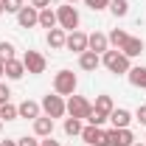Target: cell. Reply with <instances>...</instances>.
Here are the masks:
<instances>
[{"label": "cell", "mask_w": 146, "mask_h": 146, "mask_svg": "<svg viewBox=\"0 0 146 146\" xmlns=\"http://www.w3.org/2000/svg\"><path fill=\"white\" fill-rule=\"evenodd\" d=\"M101 62H104V68H107L110 73H129V56H124L118 48L115 51H104L101 54Z\"/></svg>", "instance_id": "cell-1"}, {"label": "cell", "mask_w": 146, "mask_h": 146, "mask_svg": "<svg viewBox=\"0 0 146 146\" xmlns=\"http://www.w3.org/2000/svg\"><path fill=\"white\" fill-rule=\"evenodd\" d=\"M56 23H59V28H65L68 34L79 28V11L73 9V3H65V6L56 9Z\"/></svg>", "instance_id": "cell-2"}, {"label": "cell", "mask_w": 146, "mask_h": 146, "mask_svg": "<svg viewBox=\"0 0 146 146\" xmlns=\"http://www.w3.org/2000/svg\"><path fill=\"white\" fill-rule=\"evenodd\" d=\"M54 93L56 96H73L76 93V73L73 70H59L54 76Z\"/></svg>", "instance_id": "cell-3"}, {"label": "cell", "mask_w": 146, "mask_h": 146, "mask_svg": "<svg viewBox=\"0 0 146 146\" xmlns=\"http://www.w3.org/2000/svg\"><path fill=\"white\" fill-rule=\"evenodd\" d=\"M68 112H70V118H79V121H87L93 112V104L84 98V96H76L73 93L70 98H68Z\"/></svg>", "instance_id": "cell-4"}, {"label": "cell", "mask_w": 146, "mask_h": 146, "mask_svg": "<svg viewBox=\"0 0 146 146\" xmlns=\"http://www.w3.org/2000/svg\"><path fill=\"white\" fill-rule=\"evenodd\" d=\"M39 107L45 110V115H48V118H62V115H65V112H68V104H65V101H62V96H51V93H48V96H45V98H42V104H39Z\"/></svg>", "instance_id": "cell-5"}, {"label": "cell", "mask_w": 146, "mask_h": 146, "mask_svg": "<svg viewBox=\"0 0 146 146\" xmlns=\"http://www.w3.org/2000/svg\"><path fill=\"white\" fill-rule=\"evenodd\" d=\"M23 65H25V73H34V76L45 73V68H48L45 56L39 54V51H25V56H23Z\"/></svg>", "instance_id": "cell-6"}, {"label": "cell", "mask_w": 146, "mask_h": 146, "mask_svg": "<svg viewBox=\"0 0 146 146\" xmlns=\"http://www.w3.org/2000/svg\"><path fill=\"white\" fill-rule=\"evenodd\" d=\"M82 141H84L87 146H110L107 132H104L101 127H90V124L82 129Z\"/></svg>", "instance_id": "cell-7"}, {"label": "cell", "mask_w": 146, "mask_h": 146, "mask_svg": "<svg viewBox=\"0 0 146 146\" xmlns=\"http://www.w3.org/2000/svg\"><path fill=\"white\" fill-rule=\"evenodd\" d=\"M65 48H68V51H73V54H84V51H87V34H82L79 28H76V31H70V34H68V39H65Z\"/></svg>", "instance_id": "cell-8"}, {"label": "cell", "mask_w": 146, "mask_h": 146, "mask_svg": "<svg viewBox=\"0 0 146 146\" xmlns=\"http://www.w3.org/2000/svg\"><path fill=\"white\" fill-rule=\"evenodd\" d=\"M107 141H110V146H132L135 143V135L129 132V127L127 129H110Z\"/></svg>", "instance_id": "cell-9"}, {"label": "cell", "mask_w": 146, "mask_h": 146, "mask_svg": "<svg viewBox=\"0 0 146 146\" xmlns=\"http://www.w3.org/2000/svg\"><path fill=\"white\" fill-rule=\"evenodd\" d=\"M17 23L23 28H34V25H39V11H36L34 6H23L17 11Z\"/></svg>", "instance_id": "cell-10"}, {"label": "cell", "mask_w": 146, "mask_h": 146, "mask_svg": "<svg viewBox=\"0 0 146 146\" xmlns=\"http://www.w3.org/2000/svg\"><path fill=\"white\" fill-rule=\"evenodd\" d=\"M143 48H146V45H143V39H141V36H127V39H124V45H121L118 51L132 59V56H141V54H143Z\"/></svg>", "instance_id": "cell-11"}, {"label": "cell", "mask_w": 146, "mask_h": 146, "mask_svg": "<svg viewBox=\"0 0 146 146\" xmlns=\"http://www.w3.org/2000/svg\"><path fill=\"white\" fill-rule=\"evenodd\" d=\"M87 51H96V54H104V51H110V39H107V34H101V31H93V34H87Z\"/></svg>", "instance_id": "cell-12"}, {"label": "cell", "mask_w": 146, "mask_h": 146, "mask_svg": "<svg viewBox=\"0 0 146 146\" xmlns=\"http://www.w3.org/2000/svg\"><path fill=\"white\" fill-rule=\"evenodd\" d=\"M34 135H36V138H48V135H54V118L39 115V118L34 121Z\"/></svg>", "instance_id": "cell-13"}, {"label": "cell", "mask_w": 146, "mask_h": 146, "mask_svg": "<svg viewBox=\"0 0 146 146\" xmlns=\"http://www.w3.org/2000/svg\"><path fill=\"white\" fill-rule=\"evenodd\" d=\"M110 121H112V127H115V129H127L129 121H132V112L124 110V107H118V110L110 112Z\"/></svg>", "instance_id": "cell-14"}, {"label": "cell", "mask_w": 146, "mask_h": 146, "mask_svg": "<svg viewBox=\"0 0 146 146\" xmlns=\"http://www.w3.org/2000/svg\"><path fill=\"white\" fill-rule=\"evenodd\" d=\"M98 65H101V56L96 54V51H84V54H79V68H82V70H90L93 73Z\"/></svg>", "instance_id": "cell-15"}, {"label": "cell", "mask_w": 146, "mask_h": 146, "mask_svg": "<svg viewBox=\"0 0 146 146\" xmlns=\"http://www.w3.org/2000/svg\"><path fill=\"white\" fill-rule=\"evenodd\" d=\"M17 112H20V118H31V121H36L39 112H42V107H39L36 101H31V98H25V101L17 107Z\"/></svg>", "instance_id": "cell-16"}, {"label": "cell", "mask_w": 146, "mask_h": 146, "mask_svg": "<svg viewBox=\"0 0 146 146\" xmlns=\"http://www.w3.org/2000/svg\"><path fill=\"white\" fill-rule=\"evenodd\" d=\"M3 68H6V76H9V79H23V76H25L23 59H9V62H3Z\"/></svg>", "instance_id": "cell-17"}, {"label": "cell", "mask_w": 146, "mask_h": 146, "mask_svg": "<svg viewBox=\"0 0 146 146\" xmlns=\"http://www.w3.org/2000/svg\"><path fill=\"white\" fill-rule=\"evenodd\" d=\"M65 39H68V31H65V28H59V25L48 31V45H51L54 51H59V48H65Z\"/></svg>", "instance_id": "cell-18"}, {"label": "cell", "mask_w": 146, "mask_h": 146, "mask_svg": "<svg viewBox=\"0 0 146 146\" xmlns=\"http://www.w3.org/2000/svg\"><path fill=\"white\" fill-rule=\"evenodd\" d=\"M129 84H132V87H141V90H146V68H141V65H138V68H129Z\"/></svg>", "instance_id": "cell-19"}, {"label": "cell", "mask_w": 146, "mask_h": 146, "mask_svg": "<svg viewBox=\"0 0 146 146\" xmlns=\"http://www.w3.org/2000/svg\"><path fill=\"white\" fill-rule=\"evenodd\" d=\"M39 25H42V28H48V31L59 25V23H56V11H54V9H51V6L39 11Z\"/></svg>", "instance_id": "cell-20"}, {"label": "cell", "mask_w": 146, "mask_h": 146, "mask_svg": "<svg viewBox=\"0 0 146 146\" xmlns=\"http://www.w3.org/2000/svg\"><path fill=\"white\" fill-rule=\"evenodd\" d=\"M93 110H98V112L110 115L115 107H112V98H110V96H96V104H93Z\"/></svg>", "instance_id": "cell-21"}, {"label": "cell", "mask_w": 146, "mask_h": 146, "mask_svg": "<svg viewBox=\"0 0 146 146\" xmlns=\"http://www.w3.org/2000/svg\"><path fill=\"white\" fill-rule=\"evenodd\" d=\"M110 11L115 17H127L129 14V0H110Z\"/></svg>", "instance_id": "cell-22"}, {"label": "cell", "mask_w": 146, "mask_h": 146, "mask_svg": "<svg viewBox=\"0 0 146 146\" xmlns=\"http://www.w3.org/2000/svg\"><path fill=\"white\" fill-rule=\"evenodd\" d=\"M14 118H20V112H17V107L14 104H0V121H14Z\"/></svg>", "instance_id": "cell-23"}, {"label": "cell", "mask_w": 146, "mask_h": 146, "mask_svg": "<svg viewBox=\"0 0 146 146\" xmlns=\"http://www.w3.org/2000/svg\"><path fill=\"white\" fill-rule=\"evenodd\" d=\"M82 129H84V127H82L79 118H68V121H65V135H70V138H73V135H82Z\"/></svg>", "instance_id": "cell-24"}, {"label": "cell", "mask_w": 146, "mask_h": 146, "mask_svg": "<svg viewBox=\"0 0 146 146\" xmlns=\"http://www.w3.org/2000/svg\"><path fill=\"white\" fill-rule=\"evenodd\" d=\"M127 31H121V28H112V34H110L107 36V39H110V42H112V45H115V48H121V45H124V39H127Z\"/></svg>", "instance_id": "cell-25"}, {"label": "cell", "mask_w": 146, "mask_h": 146, "mask_svg": "<svg viewBox=\"0 0 146 146\" xmlns=\"http://www.w3.org/2000/svg\"><path fill=\"white\" fill-rule=\"evenodd\" d=\"M14 59V45L11 42H0V62H9Z\"/></svg>", "instance_id": "cell-26"}, {"label": "cell", "mask_w": 146, "mask_h": 146, "mask_svg": "<svg viewBox=\"0 0 146 146\" xmlns=\"http://www.w3.org/2000/svg\"><path fill=\"white\" fill-rule=\"evenodd\" d=\"M104 121H110V115L98 112V110H93V112H90V118H87V124H90V127H101Z\"/></svg>", "instance_id": "cell-27"}, {"label": "cell", "mask_w": 146, "mask_h": 146, "mask_svg": "<svg viewBox=\"0 0 146 146\" xmlns=\"http://www.w3.org/2000/svg\"><path fill=\"white\" fill-rule=\"evenodd\" d=\"M87 3V9H93V11H104V9H110V0H84Z\"/></svg>", "instance_id": "cell-28"}, {"label": "cell", "mask_w": 146, "mask_h": 146, "mask_svg": "<svg viewBox=\"0 0 146 146\" xmlns=\"http://www.w3.org/2000/svg\"><path fill=\"white\" fill-rule=\"evenodd\" d=\"M3 6H6V11H11V14H17L20 9H23V0H3Z\"/></svg>", "instance_id": "cell-29"}, {"label": "cell", "mask_w": 146, "mask_h": 146, "mask_svg": "<svg viewBox=\"0 0 146 146\" xmlns=\"http://www.w3.org/2000/svg\"><path fill=\"white\" fill-rule=\"evenodd\" d=\"M17 146H39V141H36V138H28V135H25V138H20V141H17Z\"/></svg>", "instance_id": "cell-30"}, {"label": "cell", "mask_w": 146, "mask_h": 146, "mask_svg": "<svg viewBox=\"0 0 146 146\" xmlns=\"http://www.w3.org/2000/svg\"><path fill=\"white\" fill-rule=\"evenodd\" d=\"M9 96H11V90H9L6 84H0V104H6V101H9Z\"/></svg>", "instance_id": "cell-31"}, {"label": "cell", "mask_w": 146, "mask_h": 146, "mask_svg": "<svg viewBox=\"0 0 146 146\" xmlns=\"http://www.w3.org/2000/svg\"><path fill=\"white\" fill-rule=\"evenodd\" d=\"M48 3H51V0H31V6H34L36 11H42V9H48Z\"/></svg>", "instance_id": "cell-32"}, {"label": "cell", "mask_w": 146, "mask_h": 146, "mask_svg": "<svg viewBox=\"0 0 146 146\" xmlns=\"http://www.w3.org/2000/svg\"><path fill=\"white\" fill-rule=\"evenodd\" d=\"M135 118H138V121H141V124L146 127V107H138V112H135Z\"/></svg>", "instance_id": "cell-33"}, {"label": "cell", "mask_w": 146, "mask_h": 146, "mask_svg": "<svg viewBox=\"0 0 146 146\" xmlns=\"http://www.w3.org/2000/svg\"><path fill=\"white\" fill-rule=\"evenodd\" d=\"M39 146H59V141H54V138H51V135H48V138H45V141H39Z\"/></svg>", "instance_id": "cell-34"}, {"label": "cell", "mask_w": 146, "mask_h": 146, "mask_svg": "<svg viewBox=\"0 0 146 146\" xmlns=\"http://www.w3.org/2000/svg\"><path fill=\"white\" fill-rule=\"evenodd\" d=\"M0 146H17V141H0Z\"/></svg>", "instance_id": "cell-35"}, {"label": "cell", "mask_w": 146, "mask_h": 146, "mask_svg": "<svg viewBox=\"0 0 146 146\" xmlns=\"http://www.w3.org/2000/svg\"><path fill=\"white\" fill-rule=\"evenodd\" d=\"M0 76H6V68H3V62H0Z\"/></svg>", "instance_id": "cell-36"}, {"label": "cell", "mask_w": 146, "mask_h": 146, "mask_svg": "<svg viewBox=\"0 0 146 146\" xmlns=\"http://www.w3.org/2000/svg\"><path fill=\"white\" fill-rule=\"evenodd\" d=\"M3 11H6V6H3V0H0V14H3Z\"/></svg>", "instance_id": "cell-37"}, {"label": "cell", "mask_w": 146, "mask_h": 146, "mask_svg": "<svg viewBox=\"0 0 146 146\" xmlns=\"http://www.w3.org/2000/svg\"><path fill=\"white\" fill-rule=\"evenodd\" d=\"M132 146H146V143H143V141H141V143H132Z\"/></svg>", "instance_id": "cell-38"}, {"label": "cell", "mask_w": 146, "mask_h": 146, "mask_svg": "<svg viewBox=\"0 0 146 146\" xmlns=\"http://www.w3.org/2000/svg\"><path fill=\"white\" fill-rule=\"evenodd\" d=\"M65 3H76V0H65Z\"/></svg>", "instance_id": "cell-39"}, {"label": "cell", "mask_w": 146, "mask_h": 146, "mask_svg": "<svg viewBox=\"0 0 146 146\" xmlns=\"http://www.w3.org/2000/svg\"><path fill=\"white\" fill-rule=\"evenodd\" d=\"M0 129H3V121H0Z\"/></svg>", "instance_id": "cell-40"}, {"label": "cell", "mask_w": 146, "mask_h": 146, "mask_svg": "<svg viewBox=\"0 0 146 146\" xmlns=\"http://www.w3.org/2000/svg\"><path fill=\"white\" fill-rule=\"evenodd\" d=\"M143 143H146V138H143Z\"/></svg>", "instance_id": "cell-41"}]
</instances>
